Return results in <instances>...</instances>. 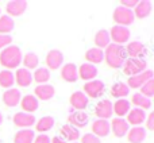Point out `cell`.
I'll return each mask as SVG.
<instances>
[{"label": "cell", "mask_w": 154, "mask_h": 143, "mask_svg": "<svg viewBox=\"0 0 154 143\" xmlns=\"http://www.w3.org/2000/svg\"><path fill=\"white\" fill-rule=\"evenodd\" d=\"M104 59H106L107 65L109 68H114V69L122 68L125 61L127 59L125 46L116 45V43H109L106 47V51H104Z\"/></svg>", "instance_id": "6da1fadb"}, {"label": "cell", "mask_w": 154, "mask_h": 143, "mask_svg": "<svg viewBox=\"0 0 154 143\" xmlns=\"http://www.w3.org/2000/svg\"><path fill=\"white\" fill-rule=\"evenodd\" d=\"M22 58H23L22 50L15 45L7 46L0 53V64L4 68H7V70L19 68V65L22 64Z\"/></svg>", "instance_id": "7a4b0ae2"}, {"label": "cell", "mask_w": 154, "mask_h": 143, "mask_svg": "<svg viewBox=\"0 0 154 143\" xmlns=\"http://www.w3.org/2000/svg\"><path fill=\"white\" fill-rule=\"evenodd\" d=\"M112 18H114L115 23H116L118 26L127 27V26H130V24L134 23V19H135V16H134L133 10H128V8L119 5V7H116L114 10Z\"/></svg>", "instance_id": "3957f363"}, {"label": "cell", "mask_w": 154, "mask_h": 143, "mask_svg": "<svg viewBox=\"0 0 154 143\" xmlns=\"http://www.w3.org/2000/svg\"><path fill=\"white\" fill-rule=\"evenodd\" d=\"M123 72L127 76L133 77L135 74H139L142 72L146 70L147 68V62L145 59H138V58H127L123 64Z\"/></svg>", "instance_id": "277c9868"}, {"label": "cell", "mask_w": 154, "mask_h": 143, "mask_svg": "<svg viewBox=\"0 0 154 143\" xmlns=\"http://www.w3.org/2000/svg\"><path fill=\"white\" fill-rule=\"evenodd\" d=\"M82 92L87 95L88 99H99L100 96L104 95L106 92V85L100 80H92V81H87L84 85V90Z\"/></svg>", "instance_id": "5b68a950"}, {"label": "cell", "mask_w": 154, "mask_h": 143, "mask_svg": "<svg viewBox=\"0 0 154 143\" xmlns=\"http://www.w3.org/2000/svg\"><path fill=\"white\" fill-rule=\"evenodd\" d=\"M126 54L130 58H138V59H143V57L147 56V47L139 41H134L130 42L126 46Z\"/></svg>", "instance_id": "8992f818"}, {"label": "cell", "mask_w": 154, "mask_h": 143, "mask_svg": "<svg viewBox=\"0 0 154 143\" xmlns=\"http://www.w3.org/2000/svg\"><path fill=\"white\" fill-rule=\"evenodd\" d=\"M130 30L128 27H123V26H118L115 24L111 29V32H109V38L114 41V43L116 45H123V43L128 42L130 39Z\"/></svg>", "instance_id": "52a82bcc"}, {"label": "cell", "mask_w": 154, "mask_h": 143, "mask_svg": "<svg viewBox=\"0 0 154 143\" xmlns=\"http://www.w3.org/2000/svg\"><path fill=\"white\" fill-rule=\"evenodd\" d=\"M154 78V73L153 70L150 69H146L145 72H142V73L139 74H135V76L130 77L127 81V87L128 88H133V89H138V88H141L143 84H146L149 80Z\"/></svg>", "instance_id": "ba28073f"}, {"label": "cell", "mask_w": 154, "mask_h": 143, "mask_svg": "<svg viewBox=\"0 0 154 143\" xmlns=\"http://www.w3.org/2000/svg\"><path fill=\"white\" fill-rule=\"evenodd\" d=\"M95 114L99 119L103 120H108L109 117L114 114V109H112V103L109 100H100L96 104L95 108Z\"/></svg>", "instance_id": "9c48e42d"}, {"label": "cell", "mask_w": 154, "mask_h": 143, "mask_svg": "<svg viewBox=\"0 0 154 143\" xmlns=\"http://www.w3.org/2000/svg\"><path fill=\"white\" fill-rule=\"evenodd\" d=\"M26 10H27L26 0H11V2L7 3V7H5V11H7L10 18L11 16H20Z\"/></svg>", "instance_id": "30bf717a"}, {"label": "cell", "mask_w": 154, "mask_h": 143, "mask_svg": "<svg viewBox=\"0 0 154 143\" xmlns=\"http://www.w3.org/2000/svg\"><path fill=\"white\" fill-rule=\"evenodd\" d=\"M64 64V54L60 50H50L46 56V65L48 69H58Z\"/></svg>", "instance_id": "8fae6325"}, {"label": "cell", "mask_w": 154, "mask_h": 143, "mask_svg": "<svg viewBox=\"0 0 154 143\" xmlns=\"http://www.w3.org/2000/svg\"><path fill=\"white\" fill-rule=\"evenodd\" d=\"M88 120H89V117H88V115L84 111H75L68 117V122H69L68 124L73 126L77 130H80V128L85 127L88 124Z\"/></svg>", "instance_id": "7c38bea8"}, {"label": "cell", "mask_w": 154, "mask_h": 143, "mask_svg": "<svg viewBox=\"0 0 154 143\" xmlns=\"http://www.w3.org/2000/svg\"><path fill=\"white\" fill-rule=\"evenodd\" d=\"M111 128H112V132L116 138H123L125 135H127L128 130H130V126L128 123L126 122L123 117H116L111 122Z\"/></svg>", "instance_id": "4fadbf2b"}, {"label": "cell", "mask_w": 154, "mask_h": 143, "mask_svg": "<svg viewBox=\"0 0 154 143\" xmlns=\"http://www.w3.org/2000/svg\"><path fill=\"white\" fill-rule=\"evenodd\" d=\"M14 124L20 128L31 127L35 124V116L32 114H27V112H18L14 116Z\"/></svg>", "instance_id": "5bb4252c"}, {"label": "cell", "mask_w": 154, "mask_h": 143, "mask_svg": "<svg viewBox=\"0 0 154 143\" xmlns=\"http://www.w3.org/2000/svg\"><path fill=\"white\" fill-rule=\"evenodd\" d=\"M88 97L82 90H76V92L72 93L70 96V105L73 107L77 111H82L88 107Z\"/></svg>", "instance_id": "9a60e30c"}, {"label": "cell", "mask_w": 154, "mask_h": 143, "mask_svg": "<svg viewBox=\"0 0 154 143\" xmlns=\"http://www.w3.org/2000/svg\"><path fill=\"white\" fill-rule=\"evenodd\" d=\"M22 100V95L20 90L15 89V88H10L4 92L3 95V103L7 107H16Z\"/></svg>", "instance_id": "2e32d148"}, {"label": "cell", "mask_w": 154, "mask_h": 143, "mask_svg": "<svg viewBox=\"0 0 154 143\" xmlns=\"http://www.w3.org/2000/svg\"><path fill=\"white\" fill-rule=\"evenodd\" d=\"M145 120H146V111L139 109V108H133L128 111L127 120H126V122L128 123V126L133 124V126H135V127H138L142 123H145Z\"/></svg>", "instance_id": "e0dca14e"}, {"label": "cell", "mask_w": 154, "mask_h": 143, "mask_svg": "<svg viewBox=\"0 0 154 143\" xmlns=\"http://www.w3.org/2000/svg\"><path fill=\"white\" fill-rule=\"evenodd\" d=\"M111 131V126H109L108 120H103V119H97L93 122L92 124V134L96 135L97 138H104L107 136Z\"/></svg>", "instance_id": "ac0fdd59"}, {"label": "cell", "mask_w": 154, "mask_h": 143, "mask_svg": "<svg viewBox=\"0 0 154 143\" xmlns=\"http://www.w3.org/2000/svg\"><path fill=\"white\" fill-rule=\"evenodd\" d=\"M15 82L22 88H26V87H30L32 82V73L30 70L24 69V68H19L16 69V73H15Z\"/></svg>", "instance_id": "d6986e66"}, {"label": "cell", "mask_w": 154, "mask_h": 143, "mask_svg": "<svg viewBox=\"0 0 154 143\" xmlns=\"http://www.w3.org/2000/svg\"><path fill=\"white\" fill-rule=\"evenodd\" d=\"M152 2L150 0H139L138 4L135 5V8H134V16L135 18H139V19H145L147 18V16L152 14Z\"/></svg>", "instance_id": "ffe728a7"}, {"label": "cell", "mask_w": 154, "mask_h": 143, "mask_svg": "<svg viewBox=\"0 0 154 143\" xmlns=\"http://www.w3.org/2000/svg\"><path fill=\"white\" fill-rule=\"evenodd\" d=\"M56 95V89H54L53 85H49V84H42V85H38L35 88V97L38 100H50V99L54 97Z\"/></svg>", "instance_id": "44dd1931"}, {"label": "cell", "mask_w": 154, "mask_h": 143, "mask_svg": "<svg viewBox=\"0 0 154 143\" xmlns=\"http://www.w3.org/2000/svg\"><path fill=\"white\" fill-rule=\"evenodd\" d=\"M61 77L68 82H76L79 80V72L75 64H65L61 68Z\"/></svg>", "instance_id": "7402d4cb"}, {"label": "cell", "mask_w": 154, "mask_h": 143, "mask_svg": "<svg viewBox=\"0 0 154 143\" xmlns=\"http://www.w3.org/2000/svg\"><path fill=\"white\" fill-rule=\"evenodd\" d=\"M147 136V132H146V128L141 127H133L131 130H128L127 132V139L130 143H142L146 139Z\"/></svg>", "instance_id": "603a6c76"}, {"label": "cell", "mask_w": 154, "mask_h": 143, "mask_svg": "<svg viewBox=\"0 0 154 143\" xmlns=\"http://www.w3.org/2000/svg\"><path fill=\"white\" fill-rule=\"evenodd\" d=\"M77 72H79V76L81 77L82 80H85V81H92V80L96 78V76H97V68H96L95 65L88 64V62L82 64L81 66H80V69H77Z\"/></svg>", "instance_id": "cb8c5ba5"}, {"label": "cell", "mask_w": 154, "mask_h": 143, "mask_svg": "<svg viewBox=\"0 0 154 143\" xmlns=\"http://www.w3.org/2000/svg\"><path fill=\"white\" fill-rule=\"evenodd\" d=\"M20 104H22V108H23L24 112L32 114V112H35L38 109V107H39V100H38L34 95H27L20 100Z\"/></svg>", "instance_id": "d4e9b609"}, {"label": "cell", "mask_w": 154, "mask_h": 143, "mask_svg": "<svg viewBox=\"0 0 154 143\" xmlns=\"http://www.w3.org/2000/svg\"><path fill=\"white\" fill-rule=\"evenodd\" d=\"M112 109L118 115V117H123L131 109V103L126 99H119V100L115 101V104H112Z\"/></svg>", "instance_id": "484cf974"}, {"label": "cell", "mask_w": 154, "mask_h": 143, "mask_svg": "<svg viewBox=\"0 0 154 143\" xmlns=\"http://www.w3.org/2000/svg\"><path fill=\"white\" fill-rule=\"evenodd\" d=\"M85 59H87V62L91 65L100 64V62L104 61V51L97 47H92V49H89V50H87V53H85Z\"/></svg>", "instance_id": "4316f807"}, {"label": "cell", "mask_w": 154, "mask_h": 143, "mask_svg": "<svg viewBox=\"0 0 154 143\" xmlns=\"http://www.w3.org/2000/svg\"><path fill=\"white\" fill-rule=\"evenodd\" d=\"M111 43V38H109V31L107 30H99L95 35V45L97 46V49L103 50Z\"/></svg>", "instance_id": "83f0119b"}, {"label": "cell", "mask_w": 154, "mask_h": 143, "mask_svg": "<svg viewBox=\"0 0 154 143\" xmlns=\"http://www.w3.org/2000/svg\"><path fill=\"white\" fill-rule=\"evenodd\" d=\"M35 138V134L32 130L29 128H23V130L18 131L14 139V143H32Z\"/></svg>", "instance_id": "f1b7e54d"}, {"label": "cell", "mask_w": 154, "mask_h": 143, "mask_svg": "<svg viewBox=\"0 0 154 143\" xmlns=\"http://www.w3.org/2000/svg\"><path fill=\"white\" fill-rule=\"evenodd\" d=\"M61 135H62V139H66V141H70V142H75L80 138V131L77 130L76 127L70 124H65L62 126L61 128Z\"/></svg>", "instance_id": "f546056e"}, {"label": "cell", "mask_w": 154, "mask_h": 143, "mask_svg": "<svg viewBox=\"0 0 154 143\" xmlns=\"http://www.w3.org/2000/svg\"><path fill=\"white\" fill-rule=\"evenodd\" d=\"M131 101H133V104L135 105V108L143 109V111H146V109H149L150 107H152V100L145 97V96L141 95V93H134Z\"/></svg>", "instance_id": "4dcf8cb0"}, {"label": "cell", "mask_w": 154, "mask_h": 143, "mask_svg": "<svg viewBox=\"0 0 154 143\" xmlns=\"http://www.w3.org/2000/svg\"><path fill=\"white\" fill-rule=\"evenodd\" d=\"M130 93V88L125 82H116L111 88V95L116 99H125Z\"/></svg>", "instance_id": "1f68e13d"}, {"label": "cell", "mask_w": 154, "mask_h": 143, "mask_svg": "<svg viewBox=\"0 0 154 143\" xmlns=\"http://www.w3.org/2000/svg\"><path fill=\"white\" fill-rule=\"evenodd\" d=\"M54 126V117L53 116H43L37 122V131L38 132H48Z\"/></svg>", "instance_id": "d6a6232c"}, {"label": "cell", "mask_w": 154, "mask_h": 143, "mask_svg": "<svg viewBox=\"0 0 154 143\" xmlns=\"http://www.w3.org/2000/svg\"><path fill=\"white\" fill-rule=\"evenodd\" d=\"M14 82H15V77H14L12 72L7 69L0 72V87L5 88V89H10V88H12Z\"/></svg>", "instance_id": "836d02e7"}, {"label": "cell", "mask_w": 154, "mask_h": 143, "mask_svg": "<svg viewBox=\"0 0 154 143\" xmlns=\"http://www.w3.org/2000/svg\"><path fill=\"white\" fill-rule=\"evenodd\" d=\"M15 27L14 19L10 18L8 15H0V34L7 35L8 32H11Z\"/></svg>", "instance_id": "e575fe53"}, {"label": "cell", "mask_w": 154, "mask_h": 143, "mask_svg": "<svg viewBox=\"0 0 154 143\" xmlns=\"http://www.w3.org/2000/svg\"><path fill=\"white\" fill-rule=\"evenodd\" d=\"M32 80H35L39 85L48 84V81L50 80V70L48 68H38L32 74Z\"/></svg>", "instance_id": "d590c367"}, {"label": "cell", "mask_w": 154, "mask_h": 143, "mask_svg": "<svg viewBox=\"0 0 154 143\" xmlns=\"http://www.w3.org/2000/svg\"><path fill=\"white\" fill-rule=\"evenodd\" d=\"M22 62L24 65V69L27 70H31V69H35L39 64V58L35 53H27L26 56L22 58Z\"/></svg>", "instance_id": "8d00e7d4"}, {"label": "cell", "mask_w": 154, "mask_h": 143, "mask_svg": "<svg viewBox=\"0 0 154 143\" xmlns=\"http://www.w3.org/2000/svg\"><path fill=\"white\" fill-rule=\"evenodd\" d=\"M141 95H143L145 97L150 99L152 96H154V78L149 80L146 84H143L141 87Z\"/></svg>", "instance_id": "74e56055"}, {"label": "cell", "mask_w": 154, "mask_h": 143, "mask_svg": "<svg viewBox=\"0 0 154 143\" xmlns=\"http://www.w3.org/2000/svg\"><path fill=\"white\" fill-rule=\"evenodd\" d=\"M81 143H101V142H100V138H97L96 135H93V134L91 132V134H85V135L82 136Z\"/></svg>", "instance_id": "f35d334b"}, {"label": "cell", "mask_w": 154, "mask_h": 143, "mask_svg": "<svg viewBox=\"0 0 154 143\" xmlns=\"http://www.w3.org/2000/svg\"><path fill=\"white\" fill-rule=\"evenodd\" d=\"M11 42H12V37H11V35L0 34V49H4V47H7V46H10Z\"/></svg>", "instance_id": "ab89813d"}, {"label": "cell", "mask_w": 154, "mask_h": 143, "mask_svg": "<svg viewBox=\"0 0 154 143\" xmlns=\"http://www.w3.org/2000/svg\"><path fill=\"white\" fill-rule=\"evenodd\" d=\"M32 143H50V138H49L48 134H39L38 136L34 138Z\"/></svg>", "instance_id": "60d3db41"}, {"label": "cell", "mask_w": 154, "mask_h": 143, "mask_svg": "<svg viewBox=\"0 0 154 143\" xmlns=\"http://www.w3.org/2000/svg\"><path fill=\"white\" fill-rule=\"evenodd\" d=\"M138 2L139 0H122V7H126V8H128V10H133V8H135V5L138 4Z\"/></svg>", "instance_id": "b9f144b4"}, {"label": "cell", "mask_w": 154, "mask_h": 143, "mask_svg": "<svg viewBox=\"0 0 154 143\" xmlns=\"http://www.w3.org/2000/svg\"><path fill=\"white\" fill-rule=\"evenodd\" d=\"M145 123H146V128L150 131L154 130V114H149V116H146V120H145Z\"/></svg>", "instance_id": "7bdbcfd3"}, {"label": "cell", "mask_w": 154, "mask_h": 143, "mask_svg": "<svg viewBox=\"0 0 154 143\" xmlns=\"http://www.w3.org/2000/svg\"><path fill=\"white\" fill-rule=\"evenodd\" d=\"M50 143H65V141L60 136H54L53 139H50Z\"/></svg>", "instance_id": "ee69618b"}, {"label": "cell", "mask_w": 154, "mask_h": 143, "mask_svg": "<svg viewBox=\"0 0 154 143\" xmlns=\"http://www.w3.org/2000/svg\"><path fill=\"white\" fill-rule=\"evenodd\" d=\"M3 123V115H2V112H0V124Z\"/></svg>", "instance_id": "f6af8a7d"}, {"label": "cell", "mask_w": 154, "mask_h": 143, "mask_svg": "<svg viewBox=\"0 0 154 143\" xmlns=\"http://www.w3.org/2000/svg\"><path fill=\"white\" fill-rule=\"evenodd\" d=\"M0 12H2V11H0Z\"/></svg>", "instance_id": "bcb514c9"}]
</instances>
